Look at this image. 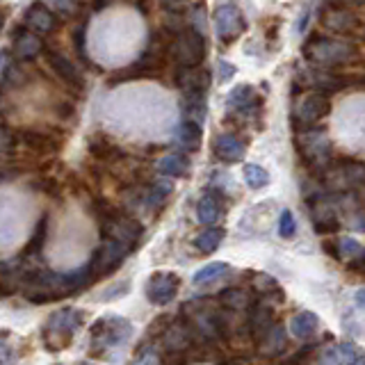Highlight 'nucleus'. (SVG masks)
<instances>
[{"mask_svg":"<svg viewBox=\"0 0 365 365\" xmlns=\"http://www.w3.org/2000/svg\"><path fill=\"white\" fill-rule=\"evenodd\" d=\"M89 283L91 277L87 265L80 267L78 272H66V274H55L46 269H26V277H23L19 290L32 304H48L85 290Z\"/></svg>","mask_w":365,"mask_h":365,"instance_id":"f257e3e1","label":"nucleus"},{"mask_svg":"<svg viewBox=\"0 0 365 365\" xmlns=\"http://www.w3.org/2000/svg\"><path fill=\"white\" fill-rule=\"evenodd\" d=\"M304 57L308 62L317 64L319 68H340L351 62H359L361 48L359 43L349 39H331L322 37V34H313L304 43Z\"/></svg>","mask_w":365,"mask_h":365,"instance_id":"f03ea898","label":"nucleus"},{"mask_svg":"<svg viewBox=\"0 0 365 365\" xmlns=\"http://www.w3.org/2000/svg\"><path fill=\"white\" fill-rule=\"evenodd\" d=\"M85 311L80 308H62L53 313L43 324V345L51 351H60L71 345L76 331L83 327Z\"/></svg>","mask_w":365,"mask_h":365,"instance_id":"7ed1b4c3","label":"nucleus"},{"mask_svg":"<svg viewBox=\"0 0 365 365\" xmlns=\"http://www.w3.org/2000/svg\"><path fill=\"white\" fill-rule=\"evenodd\" d=\"M294 146L297 153L304 160V163L315 169V174L319 169H324L329 165V160L334 158L331 151V137L327 135V128H304V130H294Z\"/></svg>","mask_w":365,"mask_h":365,"instance_id":"20e7f679","label":"nucleus"},{"mask_svg":"<svg viewBox=\"0 0 365 365\" xmlns=\"http://www.w3.org/2000/svg\"><path fill=\"white\" fill-rule=\"evenodd\" d=\"M205 37L199 30H192V28H182L176 32V37L169 41V48L167 55L174 60L178 66H197L205 60Z\"/></svg>","mask_w":365,"mask_h":365,"instance_id":"39448f33","label":"nucleus"},{"mask_svg":"<svg viewBox=\"0 0 365 365\" xmlns=\"http://www.w3.org/2000/svg\"><path fill=\"white\" fill-rule=\"evenodd\" d=\"M133 334V324L125 317L119 315H106L91 327V354H103L110 347H117L125 342Z\"/></svg>","mask_w":365,"mask_h":365,"instance_id":"423d86ee","label":"nucleus"},{"mask_svg":"<svg viewBox=\"0 0 365 365\" xmlns=\"http://www.w3.org/2000/svg\"><path fill=\"white\" fill-rule=\"evenodd\" d=\"M130 251L125 249L123 245L114 242V240H103V245L91 254V260H89V277L91 281H98V279H106L110 277L112 272H117L121 265L125 256H128Z\"/></svg>","mask_w":365,"mask_h":365,"instance_id":"0eeeda50","label":"nucleus"},{"mask_svg":"<svg viewBox=\"0 0 365 365\" xmlns=\"http://www.w3.org/2000/svg\"><path fill=\"white\" fill-rule=\"evenodd\" d=\"M329 114H331V98H329V94L313 89L311 94H308L299 103V108L294 110V114H292V130L311 128V125L319 123L324 117H329Z\"/></svg>","mask_w":365,"mask_h":365,"instance_id":"6e6552de","label":"nucleus"},{"mask_svg":"<svg viewBox=\"0 0 365 365\" xmlns=\"http://www.w3.org/2000/svg\"><path fill=\"white\" fill-rule=\"evenodd\" d=\"M212 21H215L217 37H220V41H224V43H233L235 39H240V34H245V30H247L245 14L233 3H224L217 7Z\"/></svg>","mask_w":365,"mask_h":365,"instance_id":"1a4fd4ad","label":"nucleus"},{"mask_svg":"<svg viewBox=\"0 0 365 365\" xmlns=\"http://www.w3.org/2000/svg\"><path fill=\"white\" fill-rule=\"evenodd\" d=\"M319 21H322L327 30L336 34H347V37L361 28V16L342 3H327L319 11Z\"/></svg>","mask_w":365,"mask_h":365,"instance_id":"9d476101","label":"nucleus"},{"mask_svg":"<svg viewBox=\"0 0 365 365\" xmlns=\"http://www.w3.org/2000/svg\"><path fill=\"white\" fill-rule=\"evenodd\" d=\"M297 87L308 89L313 87L317 91H324V94H336L351 87V78L336 73L334 68H319V71H306L302 76H297Z\"/></svg>","mask_w":365,"mask_h":365,"instance_id":"9b49d317","label":"nucleus"},{"mask_svg":"<svg viewBox=\"0 0 365 365\" xmlns=\"http://www.w3.org/2000/svg\"><path fill=\"white\" fill-rule=\"evenodd\" d=\"M180 279L176 272H155L146 283V297L155 306H167L178 294Z\"/></svg>","mask_w":365,"mask_h":365,"instance_id":"f8f14e48","label":"nucleus"},{"mask_svg":"<svg viewBox=\"0 0 365 365\" xmlns=\"http://www.w3.org/2000/svg\"><path fill=\"white\" fill-rule=\"evenodd\" d=\"M272 324H274V311L267 302L258 299L247 306V331H249V336L254 338L256 345L265 338Z\"/></svg>","mask_w":365,"mask_h":365,"instance_id":"ddd939ff","label":"nucleus"},{"mask_svg":"<svg viewBox=\"0 0 365 365\" xmlns=\"http://www.w3.org/2000/svg\"><path fill=\"white\" fill-rule=\"evenodd\" d=\"M212 83L210 71L203 68L201 64L197 66H178L174 73V85L180 91H208Z\"/></svg>","mask_w":365,"mask_h":365,"instance_id":"4468645a","label":"nucleus"},{"mask_svg":"<svg viewBox=\"0 0 365 365\" xmlns=\"http://www.w3.org/2000/svg\"><path fill=\"white\" fill-rule=\"evenodd\" d=\"M46 55H48L51 68L55 71V76L62 80V83H66L68 87H73V89H83L85 87L83 71H80V68L71 60H68V57H64L62 53H55V51H48Z\"/></svg>","mask_w":365,"mask_h":365,"instance_id":"2eb2a0df","label":"nucleus"},{"mask_svg":"<svg viewBox=\"0 0 365 365\" xmlns=\"http://www.w3.org/2000/svg\"><path fill=\"white\" fill-rule=\"evenodd\" d=\"M212 151L217 158L224 160V163H240L247 153V146L240 137L231 133H222L212 140Z\"/></svg>","mask_w":365,"mask_h":365,"instance_id":"dca6fc26","label":"nucleus"},{"mask_svg":"<svg viewBox=\"0 0 365 365\" xmlns=\"http://www.w3.org/2000/svg\"><path fill=\"white\" fill-rule=\"evenodd\" d=\"M226 106H228V112H235V114L254 112L256 108H260L258 89L251 87V85H237V87H233V91L228 94Z\"/></svg>","mask_w":365,"mask_h":365,"instance_id":"f3484780","label":"nucleus"},{"mask_svg":"<svg viewBox=\"0 0 365 365\" xmlns=\"http://www.w3.org/2000/svg\"><path fill=\"white\" fill-rule=\"evenodd\" d=\"M14 53H16L19 60H23V62L39 57L43 53V39H41V34L32 32L28 28L16 30V34H14Z\"/></svg>","mask_w":365,"mask_h":365,"instance_id":"a211bd4d","label":"nucleus"},{"mask_svg":"<svg viewBox=\"0 0 365 365\" xmlns=\"http://www.w3.org/2000/svg\"><path fill=\"white\" fill-rule=\"evenodd\" d=\"M57 26V19L43 3H32L26 11V28L37 34H48Z\"/></svg>","mask_w":365,"mask_h":365,"instance_id":"6ab92c4d","label":"nucleus"},{"mask_svg":"<svg viewBox=\"0 0 365 365\" xmlns=\"http://www.w3.org/2000/svg\"><path fill=\"white\" fill-rule=\"evenodd\" d=\"M16 144H23L26 148H30V151H37V153H48L60 146V142H57L53 135L43 133V130H32V128L19 130Z\"/></svg>","mask_w":365,"mask_h":365,"instance_id":"aec40b11","label":"nucleus"},{"mask_svg":"<svg viewBox=\"0 0 365 365\" xmlns=\"http://www.w3.org/2000/svg\"><path fill=\"white\" fill-rule=\"evenodd\" d=\"M180 108L182 119L201 123L205 119V110H208V106H205V91H182Z\"/></svg>","mask_w":365,"mask_h":365,"instance_id":"412c9836","label":"nucleus"},{"mask_svg":"<svg viewBox=\"0 0 365 365\" xmlns=\"http://www.w3.org/2000/svg\"><path fill=\"white\" fill-rule=\"evenodd\" d=\"M319 361L322 363H361L363 359H361V354H359V349L354 347V345H349V342H338V345H334V347H329V349H324L322 351V356H319Z\"/></svg>","mask_w":365,"mask_h":365,"instance_id":"4be33fe9","label":"nucleus"},{"mask_svg":"<svg viewBox=\"0 0 365 365\" xmlns=\"http://www.w3.org/2000/svg\"><path fill=\"white\" fill-rule=\"evenodd\" d=\"M171 192H174V185H171V180H155V182H151V185H148V190H146V194L142 197L144 208L148 212L163 208Z\"/></svg>","mask_w":365,"mask_h":365,"instance_id":"5701e85b","label":"nucleus"},{"mask_svg":"<svg viewBox=\"0 0 365 365\" xmlns=\"http://www.w3.org/2000/svg\"><path fill=\"white\" fill-rule=\"evenodd\" d=\"M176 144L185 151H197L201 146V123L182 119V123L176 128Z\"/></svg>","mask_w":365,"mask_h":365,"instance_id":"b1692460","label":"nucleus"},{"mask_svg":"<svg viewBox=\"0 0 365 365\" xmlns=\"http://www.w3.org/2000/svg\"><path fill=\"white\" fill-rule=\"evenodd\" d=\"M46 237H48V215H41L39 217V222H37V226H34V233H32V237L28 240V245H26V249H23V254L19 256L21 260H28V258H32V256H39L41 254V249H43V245H46Z\"/></svg>","mask_w":365,"mask_h":365,"instance_id":"393cba45","label":"nucleus"},{"mask_svg":"<svg viewBox=\"0 0 365 365\" xmlns=\"http://www.w3.org/2000/svg\"><path fill=\"white\" fill-rule=\"evenodd\" d=\"M222 197L220 194H205V197H201L199 205H197V215H199V222L205 224V226H212L220 222V217H222V205H220Z\"/></svg>","mask_w":365,"mask_h":365,"instance_id":"a878e982","label":"nucleus"},{"mask_svg":"<svg viewBox=\"0 0 365 365\" xmlns=\"http://www.w3.org/2000/svg\"><path fill=\"white\" fill-rule=\"evenodd\" d=\"M158 171L163 176H185L190 171V158L182 153H167L163 160L158 163Z\"/></svg>","mask_w":365,"mask_h":365,"instance_id":"bb28decb","label":"nucleus"},{"mask_svg":"<svg viewBox=\"0 0 365 365\" xmlns=\"http://www.w3.org/2000/svg\"><path fill=\"white\" fill-rule=\"evenodd\" d=\"M290 331L294 334V338H299V340H308V338H313L315 336V331H317V315L315 313H297L292 317V322H290Z\"/></svg>","mask_w":365,"mask_h":365,"instance_id":"cd10ccee","label":"nucleus"},{"mask_svg":"<svg viewBox=\"0 0 365 365\" xmlns=\"http://www.w3.org/2000/svg\"><path fill=\"white\" fill-rule=\"evenodd\" d=\"M285 345H288V336H285V329L277 322L272 324V329L265 334V338L258 342V347L265 354H281L285 349Z\"/></svg>","mask_w":365,"mask_h":365,"instance_id":"c85d7f7f","label":"nucleus"},{"mask_svg":"<svg viewBox=\"0 0 365 365\" xmlns=\"http://www.w3.org/2000/svg\"><path fill=\"white\" fill-rule=\"evenodd\" d=\"M89 151H91V155H94V158L106 160V163H117V160H121V158L125 155L119 146L110 144L108 140H103V137H98V140H91V142H89Z\"/></svg>","mask_w":365,"mask_h":365,"instance_id":"c756f323","label":"nucleus"},{"mask_svg":"<svg viewBox=\"0 0 365 365\" xmlns=\"http://www.w3.org/2000/svg\"><path fill=\"white\" fill-rule=\"evenodd\" d=\"M220 304L224 308H228V311L237 313V311H247V306L251 304V299H249V294L245 290H240V288H226V290L220 292Z\"/></svg>","mask_w":365,"mask_h":365,"instance_id":"7c9ffc66","label":"nucleus"},{"mask_svg":"<svg viewBox=\"0 0 365 365\" xmlns=\"http://www.w3.org/2000/svg\"><path fill=\"white\" fill-rule=\"evenodd\" d=\"M224 237H226L224 228H208V231H203L197 240H194V247H197L201 254H212V251L220 249Z\"/></svg>","mask_w":365,"mask_h":365,"instance_id":"2f4dec72","label":"nucleus"},{"mask_svg":"<svg viewBox=\"0 0 365 365\" xmlns=\"http://www.w3.org/2000/svg\"><path fill=\"white\" fill-rule=\"evenodd\" d=\"M226 269H228L226 262H210V265H205V267H201V269L194 272L192 283H194V285H208V283H212V281L220 279Z\"/></svg>","mask_w":365,"mask_h":365,"instance_id":"473e14b6","label":"nucleus"},{"mask_svg":"<svg viewBox=\"0 0 365 365\" xmlns=\"http://www.w3.org/2000/svg\"><path fill=\"white\" fill-rule=\"evenodd\" d=\"M245 180L251 190H262L269 185V174L260 165H245Z\"/></svg>","mask_w":365,"mask_h":365,"instance_id":"72a5a7b5","label":"nucleus"},{"mask_svg":"<svg viewBox=\"0 0 365 365\" xmlns=\"http://www.w3.org/2000/svg\"><path fill=\"white\" fill-rule=\"evenodd\" d=\"M338 256L340 260H351L356 256H363V245L359 242V240H338Z\"/></svg>","mask_w":365,"mask_h":365,"instance_id":"f704fd0d","label":"nucleus"},{"mask_svg":"<svg viewBox=\"0 0 365 365\" xmlns=\"http://www.w3.org/2000/svg\"><path fill=\"white\" fill-rule=\"evenodd\" d=\"M14 148H16V135L0 121V158L14 155Z\"/></svg>","mask_w":365,"mask_h":365,"instance_id":"c9c22d12","label":"nucleus"},{"mask_svg":"<svg viewBox=\"0 0 365 365\" xmlns=\"http://www.w3.org/2000/svg\"><path fill=\"white\" fill-rule=\"evenodd\" d=\"M85 41H87V23H80V26L73 30V46H76V51H78L80 62H83V64H89V62H87Z\"/></svg>","mask_w":365,"mask_h":365,"instance_id":"e433bc0d","label":"nucleus"},{"mask_svg":"<svg viewBox=\"0 0 365 365\" xmlns=\"http://www.w3.org/2000/svg\"><path fill=\"white\" fill-rule=\"evenodd\" d=\"M297 233V222H294V215L290 210H283L281 217H279V235L281 237H294Z\"/></svg>","mask_w":365,"mask_h":365,"instance_id":"4c0bfd02","label":"nucleus"},{"mask_svg":"<svg viewBox=\"0 0 365 365\" xmlns=\"http://www.w3.org/2000/svg\"><path fill=\"white\" fill-rule=\"evenodd\" d=\"M340 231V222L336 215L331 217H322V220H315V233L319 235H331V233H338Z\"/></svg>","mask_w":365,"mask_h":365,"instance_id":"58836bf2","label":"nucleus"},{"mask_svg":"<svg viewBox=\"0 0 365 365\" xmlns=\"http://www.w3.org/2000/svg\"><path fill=\"white\" fill-rule=\"evenodd\" d=\"M324 251L331 256V258H336V260H340V256H338V240H324Z\"/></svg>","mask_w":365,"mask_h":365,"instance_id":"ea45409f","label":"nucleus"},{"mask_svg":"<svg viewBox=\"0 0 365 365\" xmlns=\"http://www.w3.org/2000/svg\"><path fill=\"white\" fill-rule=\"evenodd\" d=\"M57 112H60L62 119H68V117H73L76 108L71 106V103H60V106H57Z\"/></svg>","mask_w":365,"mask_h":365,"instance_id":"a19ab883","label":"nucleus"},{"mask_svg":"<svg viewBox=\"0 0 365 365\" xmlns=\"http://www.w3.org/2000/svg\"><path fill=\"white\" fill-rule=\"evenodd\" d=\"M165 3V7H169V9H178V7H182L187 3V0H163Z\"/></svg>","mask_w":365,"mask_h":365,"instance_id":"79ce46f5","label":"nucleus"},{"mask_svg":"<svg viewBox=\"0 0 365 365\" xmlns=\"http://www.w3.org/2000/svg\"><path fill=\"white\" fill-rule=\"evenodd\" d=\"M336 3H342V5H347V7H361L363 5V0H336Z\"/></svg>","mask_w":365,"mask_h":365,"instance_id":"37998d69","label":"nucleus"},{"mask_svg":"<svg viewBox=\"0 0 365 365\" xmlns=\"http://www.w3.org/2000/svg\"><path fill=\"white\" fill-rule=\"evenodd\" d=\"M3 26H5V16H3V11H0V30H3Z\"/></svg>","mask_w":365,"mask_h":365,"instance_id":"c03bdc74","label":"nucleus"},{"mask_svg":"<svg viewBox=\"0 0 365 365\" xmlns=\"http://www.w3.org/2000/svg\"><path fill=\"white\" fill-rule=\"evenodd\" d=\"M0 57H3V55H0Z\"/></svg>","mask_w":365,"mask_h":365,"instance_id":"a18cd8bd","label":"nucleus"}]
</instances>
